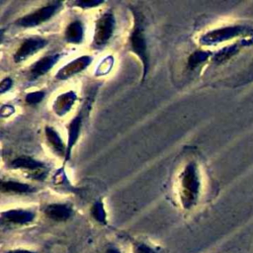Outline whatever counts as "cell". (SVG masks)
Listing matches in <instances>:
<instances>
[{
  "mask_svg": "<svg viewBox=\"0 0 253 253\" xmlns=\"http://www.w3.org/2000/svg\"><path fill=\"white\" fill-rule=\"evenodd\" d=\"M134 27L129 37V45L131 50L138 55L140 60L143 63V76L147 72L148 66V54H147V45L144 36V30L142 25V17L139 13L134 12Z\"/></svg>",
  "mask_w": 253,
  "mask_h": 253,
  "instance_id": "cell-1",
  "label": "cell"
},
{
  "mask_svg": "<svg viewBox=\"0 0 253 253\" xmlns=\"http://www.w3.org/2000/svg\"><path fill=\"white\" fill-rule=\"evenodd\" d=\"M182 190V205L185 209H190L195 204L199 191V180L196 167L193 164L188 165L183 173Z\"/></svg>",
  "mask_w": 253,
  "mask_h": 253,
  "instance_id": "cell-2",
  "label": "cell"
},
{
  "mask_svg": "<svg viewBox=\"0 0 253 253\" xmlns=\"http://www.w3.org/2000/svg\"><path fill=\"white\" fill-rule=\"evenodd\" d=\"M60 2L49 3L31 14H28L17 21V24L21 27H35L47 21L53 14L60 8Z\"/></svg>",
  "mask_w": 253,
  "mask_h": 253,
  "instance_id": "cell-3",
  "label": "cell"
},
{
  "mask_svg": "<svg viewBox=\"0 0 253 253\" xmlns=\"http://www.w3.org/2000/svg\"><path fill=\"white\" fill-rule=\"evenodd\" d=\"M36 218V213L25 209H11L2 211V224L9 226H23L32 223Z\"/></svg>",
  "mask_w": 253,
  "mask_h": 253,
  "instance_id": "cell-4",
  "label": "cell"
},
{
  "mask_svg": "<svg viewBox=\"0 0 253 253\" xmlns=\"http://www.w3.org/2000/svg\"><path fill=\"white\" fill-rule=\"evenodd\" d=\"M115 28V18L112 13H105L97 22L94 43L97 46L104 45L112 37Z\"/></svg>",
  "mask_w": 253,
  "mask_h": 253,
  "instance_id": "cell-5",
  "label": "cell"
},
{
  "mask_svg": "<svg viewBox=\"0 0 253 253\" xmlns=\"http://www.w3.org/2000/svg\"><path fill=\"white\" fill-rule=\"evenodd\" d=\"M46 44V41L43 39H27L20 45L14 55V59L19 62L27 59Z\"/></svg>",
  "mask_w": 253,
  "mask_h": 253,
  "instance_id": "cell-6",
  "label": "cell"
},
{
  "mask_svg": "<svg viewBox=\"0 0 253 253\" xmlns=\"http://www.w3.org/2000/svg\"><path fill=\"white\" fill-rule=\"evenodd\" d=\"M43 213L47 218L61 222L68 220L72 216L73 210L66 204H49L43 209Z\"/></svg>",
  "mask_w": 253,
  "mask_h": 253,
  "instance_id": "cell-7",
  "label": "cell"
},
{
  "mask_svg": "<svg viewBox=\"0 0 253 253\" xmlns=\"http://www.w3.org/2000/svg\"><path fill=\"white\" fill-rule=\"evenodd\" d=\"M90 62H91V57L81 56V57L69 62L63 68H61L59 70V72L57 73L56 77L60 78V79H66L69 76H72L73 74L83 70L85 67H87L89 65Z\"/></svg>",
  "mask_w": 253,
  "mask_h": 253,
  "instance_id": "cell-8",
  "label": "cell"
},
{
  "mask_svg": "<svg viewBox=\"0 0 253 253\" xmlns=\"http://www.w3.org/2000/svg\"><path fill=\"white\" fill-rule=\"evenodd\" d=\"M59 55L58 54H53L49 56H45L38 60L31 68V76L33 78H37L39 76L43 75L46 73L53 65L54 63L58 60Z\"/></svg>",
  "mask_w": 253,
  "mask_h": 253,
  "instance_id": "cell-9",
  "label": "cell"
},
{
  "mask_svg": "<svg viewBox=\"0 0 253 253\" xmlns=\"http://www.w3.org/2000/svg\"><path fill=\"white\" fill-rule=\"evenodd\" d=\"M75 99H76V95L73 92H67L65 94H61L56 99L53 106L55 113H57L60 116L67 113L68 110L72 107Z\"/></svg>",
  "mask_w": 253,
  "mask_h": 253,
  "instance_id": "cell-10",
  "label": "cell"
},
{
  "mask_svg": "<svg viewBox=\"0 0 253 253\" xmlns=\"http://www.w3.org/2000/svg\"><path fill=\"white\" fill-rule=\"evenodd\" d=\"M65 39L69 42L78 43L83 39V26L81 22L74 21L68 25L65 31Z\"/></svg>",
  "mask_w": 253,
  "mask_h": 253,
  "instance_id": "cell-11",
  "label": "cell"
},
{
  "mask_svg": "<svg viewBox=\"0 0 253 253\" xmlns=\"http://www.w3.org/2000/svg\"><path fill=\"white\" fill-rule=\"evenodd\" d=\"M45 134H46V137H47V140H48L49 144L54 149V151L56 153H58L59 155H64V153H66V148H65L61 138L57 134V132L52 127L46 126L45 127Z\"/></svg>",
  "mask_w": 253,
  "mask_h": 253,
  "instance_id": "cell-12",
  "label": "cell"
},
{
  "mask_svg": "<svg viewBox=\"0 0 253 253\" xmlns=\"http://www.w3.org/2000/svg\"><path fill=\"white\" fill-rule=\"evenodd\" d=\"M13 168H23L29 170H37L43 167V164L29 156H20L11 162Z\"/></svg>",
  "mask_w": 253,
  "mask_h": 253,
  "instance_id": "cell-13",
  "label": "cell"
},
{
  "mask_svg": "<svg viewBox=\"0 0 253 253\" xmlns=\"http://www.w3.org/2000/svg\"><path fill=\"white\" fill-rule=\"evenodd\" d=\"M2 192L6 193H15V194H25L30 193L33 190L31 186L28 184L16 182V181H4L1 183Z\"/></svg>",
  "mask_w": 253,
  "mask_h": 253,
  "instance_id": "cell-14",
  "label": "cell"
},
{
  "mask_svg": "<svg viewBox=\"0 0 253 253\" xmlns=\"http://www.w3.org/2000/svg\"><path fill=\"white\" fill-rule=\"evenodd\" d=\"M80 125H81V119L80 117H76L73 119L71 124L69 125V132H68V143L66 147V159H69L70 157V152L71 148L73 147L74 143L77 140L79 129H80Z\"/></svg>",
  "mask_w": 253,
  "mask_h": 253,
  "instance_id": "cell-15",
  "label": "cell"
},
{
  "mask_svg": "<svg viewBox=\"0 0 253 253\" xmlns=\"http://www.w3.org/2000/svg\"><path fill=\"white\" fill-rule=\"evenodd\" d=\"M131 253H160V249L145 241H133Z\"/></svg>",
  "mask_w": 253,
  "mask_h": 253,
  "instance_id": "cell-16",
  "label": "cell"
},
{
  "mask_svg": "<svg viewBox=\"0 0 253 253\" xmlns=\"http://www.w3.org/2000/svg\"><path fill=\"white\" fill-rule=\"evenodd\" d=\"M91 215L97 222L101 224L107 223V213L102 202H96L93 205L91 208Z\"/></svg>",
  "mask_w": 253,
  "mask_h": 253,
  "instance_id": "cell-17",
  "label": "cell"
},
{
  "mask_svg": "<svg viewBox=\"0 0 253 253\" xmlns=\"http://www.w3.org/2000/svg\"><path fill=\"white\" fill-rule=\"evenodd\" d=\"M207 57H208V53L207 52L201 51V50L195 51L194 53L191 54V56L188 59V68H190V69L195 68L198 64H200L203 61H205Z\"/></svg>",
  "mask_w": 253,
  "mask_h": 253,
  "instance_id": "cell-18",
  "label": "cell"
},
{
  "mask_svg": "<svg viewBox=\"0 0 253 253\" xmlns=\"http://www.w3.org/2000/svg\"><path fill=\"white\" fill-rule=\"evenodd\" d=\"M43 92L42 91H37L33 93H29L26 97V102L31 105H35L40 103L43 98Z\"/></svg>",
  "mask_w": 253,
  "mask_h": 253,
  "instance_id": "cell-19",
  "label": "cell"
},
{
  "mask_svg": "<svg viewBox=\"0 0 253 253\" xmlns=\"http://www.w3.org/2000/svg\"><path fill=\"white\" fill-rule=\"evenodd\" d=\"M2 253H39L37 250L32 248L26 247H16V248H9L3 251Z\"/></svg>",
  "mask_w": 253,
  "mask_h": 253,
  "instance_id": "cell-20",
  "label": "cell"
},
{
  "mask_svg": "<svg viewBox=\"0 0 253 253\" xmlns=\"http://www.w3.org/2000/svg\"><path fill=\"white\" fill-rule=\"evenodd\" d=\"M102 253H124V252H123V250L118 245L110 244V245H107L104 248Z\"/></svg>",
  "mask_w": 253,
  "mask_h": 253,
  "instance_id": "cell-21",
  "label": "cell"
},
{
  "mask_svg": "<svg viewBox=\"0 0 253 253\" xmlns=\"http://www.w3.org/2000/svg\"><path fill=\"white\" fill-rule=\"evenodd\" d=\"M12 85V80L10 78H5L2 82H1V87H0V91L1 93H4L5 91H7Z\"/></svg>",
  "mask_w": 253,
  "mask_h": 253,
  "instance_id": "cell-22",
  "label": "cell"
},
{
  "mask_svg": "<svg viewBox=\"0 0 253 253\" xmlns=\"http://www.w3.org/2000/svg\"><path fill=\"white\" fill-rule=\"evenodd\" d=\"M101 3H102L101 1H80V2H77V5L82 6L83 8H87V7H93V6L99 5Z\"/></svg>",
  "mask_w": 253,
  "mask_h": 253,
  "instance_id": "cell-23",
  "label": "cell"
}]
</instances>
